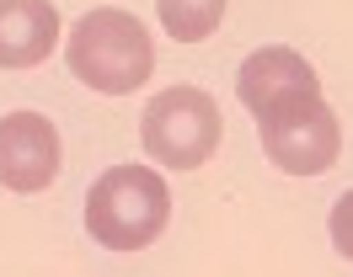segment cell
<instances>
[{"label":"cell","instance_id":"obj_3","mask_svg":"<svg viewBox=\"0 0 353 277\" xmlns=\"http://www.w3.org/2000/svg\"><path fill=\"white\" fill-rule=\"evenodd\" d=\"M220 102L199 91V85H172L161 91L150 107H145V123H139V139H145V155L161 160L166 170H199L214 149H220Z\"/></svg>","mask_w":353,"mask_h":277},{"label":"cell","instance_id":"obj_8","mask_svg":"<svg viewBox=\"0 0 353 277\" xmlns=\"http://www.w3.org/2000/svg\"><path fill=\"white\" fill-rule=\"evenodd\" d=\"M225 5H230V0H155L161 27H166L176 43H203L214 27H220Z\"/></svg>","mask_w":353,"mask_h":277},{"label":"cell","instance_id":"obj_5","mask_svg":"<svg viewBox=\"0 0 353 277\" xmlns=\"http://www.w3.org/2000/svg\"><path fill=\"white\" fill-rule=\"evenodd\" d=\"M65 166L59 128L43 112H11L0 118V187L11 192H43Z\"/></svg>","mask_w":353,"mask_h":277},{"label":"cell","instance_id":"obj_1","mask_svg":"<svg viewBox=\"0 0 353 277\" xmlns=\"http://www.w3.org/2000/svg\"><path fill=\"white\" fill-rule=\"evenodd\" d=\"M70 75L86 80L91 91L102 96H129L150 80L155 69V43L145 32V21L134 11H118V5H97L70 27L65 43Z\"/></svg>","mask_w":353,"mask_h":277},{"label":"cell","instance_id":"obj_4","mask_svg":"<svg viewBox=\"0 0 353 277\" xmlns=\"http://www.w3.org/2000/svg\"><path fill=\"white\" fill-rule=\"evenodd\" d=\"M257 139H263L268 160L279 170H289V176H327L337 166V155H343V123L321 102V91L289 102L284 112L257 118Z\"/></svg>","mask_w":353,"mask_h":277},{"label":"cell","instance_id":"obj_9","mask_svg":"<svg viewBox=\"0 0 353 277\" xmlns=\"http://www.w3.org/2000/svg\"><path fill=\"white\" fill-rule=\"evenodd\" d=\"M332 245H337V256H348L353 261V187L343 192V197H337V203H332Z\"/></svg>","mask_w":353,"mask_h":277},{"label":"cell","instance_id":"obj_6","mask_svg":"<svg viewBox=\"0 0 353 277\" xmlns=\"http://www.w3.org/2000/svg\"><path fill=\"white\" fill-rule=\"evenodd\" d=\"M316 91H321V75L310 69L305 54H294V48H284V43L246 54L241 69H236V96H241V107L252 112V118L284 112L289 102L316 96Z\"/></svg>","mask_w":353,"mask_h":277},{"label":"cell","instance_id":"obj_7","mask_svg":"<svg viewBox=\"0 0 353 277\" xmlns=\"http://www.w3.org/2000/svg\"><path fill=\"white\" fill-rule=\"evenodd\" d=\"M65 32L48 0H0V69H32L54 54Z\"/></svg>","mask_w":353,"mask_h":277},{"label":"cell","instance_id":"obj_2","mask_svg":"<svg viewBox=\"0 0 353 277\" xmlns=\"http://www.w3.org/2000/svg\"><path fill=\"white\" fill-rule=\"evenodd\" d=\"M172 219L166 176L150 166H112L86 192V230L108 251H145Z\"/></svg>","mask_w":353,"mask_h":277}]
</instances>
